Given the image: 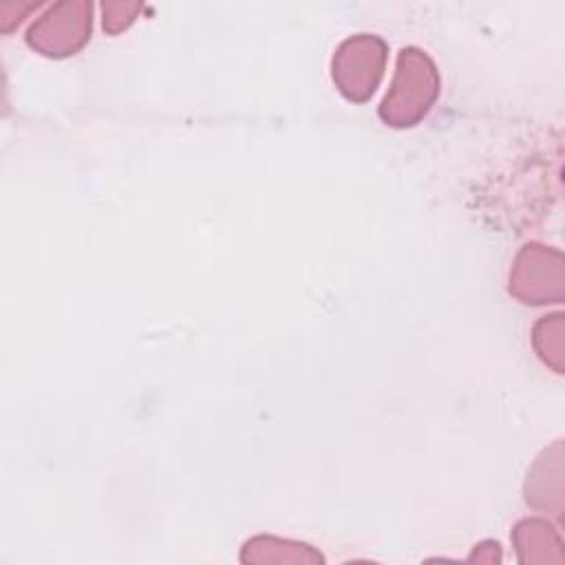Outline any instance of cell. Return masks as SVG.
Listing matches in <instances>:
<instances>
[{
    "mask_svg": "<svg viewBox=\"0 0 565 565\" xmlns=\"http://www.w3.org/2000/svg\"><path fill=\"white\" fill-rule=\"evenodd\" d=\"M243 563H322V556L305 545L278 536H254L243 545Z\"/></svg>",
    "mask_w": 565,
    "mask_h": 565,
    "instance_id": "obj_5",
    "label": "cell"
},
{
    "mask_svg": "<svg viewBox=\"0 0 565 565\" xmlns=\"http://www.w3.org/2000/svg\"><path fill=\"white\" fill-rule=\"evenodd\" d=\"M563 260L543 245H525L510 276V291L523 302H556L563 296Z\"/></svg>",
    "mask_w": 565,
    "mask_h": 565,
    "instance_id": "obj_3",
    "label": "cell"
},
{
    "mask_svg": "<svg viewBox=\"0 0 565 565\" xmlns=\"http://www.w3.org/2000/svg\"><path fill=\"white\" fill-rule=\"evenodd\" d=\"M512 541L516 547L519 563H561L563 547L556 530L543 519H525L514 532Z\"/></svg>",
    "mask_w": 565,
    "mask_h": 565,
    "instance_id": "obj_4",
    "label": "cell"
},
{
    "mask_svg": "<svg viewBox=\"0 0 565 565\" xmlns=\"http://www.w3.org/2000/svg\"><path fill=\"white\" fill-rule=\"evenodd\" d=\"M439 79L433 62L417 49H404L397 57V73L386 93L380 117L391 126L417 124L437 99Z\"/></svg>",
    "mask_w": 565,
    "mask_h": 565,
    "instance_id": "obj_1",
    "label": "cell"
},
{
    "mask_svg": "<svg viewBox=\"0 0 565 565\" xmlns=\"http://www.w3.org/2000/svg\"><path fill=\"white\" fill-rule=\"evenodd\" d=\"M384 44L375 38H355L340 46L333 57V79L340 93L351 102H364L373 95L384 71Z\"/></svg>",
    "mask_w": 565,
    "mask_h": 565,
    "instance_id": "obj_2",
    "label": "cell"
}]
</instances>
